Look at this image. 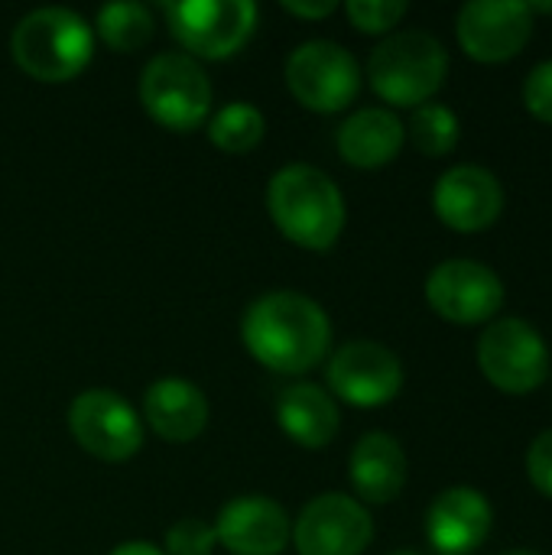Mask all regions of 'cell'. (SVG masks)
Wrapping results in <instances>:
<instances>
[{"label": "cell", "instance_id": "obj_1", "mask_svg": "<svg viewBox=\"0 0 552 555\" xmlns=\"http://www.w3.org/2000/svg\"><path fill=\"white\" fill-rule=\"evenodd\" d=\"M241 338L254 361L277 374H309L332 348V322L325 309L303 293H267L247 306Z\"/></svg>", "mask_w": 552, "mask_h": 555}, {"label": "cell", "instance_id": "obj_2", "mask_svg": "<svg viewBox=\"0 0 552 555\" xmlns=\"http://www.w3.org/2000/svg\"><path fill=\"white\" fill-rule=\"evenodd\" d=\"M267 208L286 241L303 250H329L345 231V195L316 166H286L267 185Z\"/></svg>", "mask_w": 552, "mask_h": 555}, {"label": "cell", "instance_id": "obj_3", "mask_svg": "<svg viewBox=\"0 0 552 555\" xmlns=\"http://www.w3.org/2000/svg\"><path fill=\"white\" fill-rule=\"evenodd\" d=\"M16 65L46 85L78 78L94 55V29L68 7H42L26 13L10 36Z\"/></svg>", "mask_w": 552, "mask_h": 555}, {"label": "cell", "instance_id": "obj_4", "mask_svg": "<svg viewBox=\"0 0 552 555\" xmlns=\"http://www.w3.org/2000/svg\"><path fill=\"white\" fill-rule=\"evenodd\" d=\"M449 75L446 46L423 29L387 36L368 59V85L397 107H423Z\"/></svg>", "mask_w": 552, "mask_h": 555}, {"label": "cell", "instance_id": "obj_5", "mask_svg": "<svg viewBox=\"0 0 552 555\" xmlns=\"http://www.w3.org/2000/svg\"><path fill=\"white\" fill-rule=\"evenodd\" d=\"M140 101L159 127L189 133L211 114V81L192 55L163 52L140 75Z\"/></svg>", "mask_w": 552, "mask_h": 555}, {"label": "cell", "instance_id": "obj_6", "mask_svg": "<svg viewBox=\"0 0 552 555\" xmlns=\"http://www.w3.org/2000/svg\"><path fill=\"white\" fill-rule=\"evenodd\" d=\"M286 88L306 111L338 114L358 98L361 68L345 46L332 39H309L286 59Z\"/></svg>", "mask_w": 552, "mask_h": 555}, {"label": "cell", "instance_id": "obj_7", "mask_svg": "<svg viewBox=\"0 0 552 555\" xmlns=\"http://www.w3.org/2000/svg\"><path fill=\"white\" fill-rule=\"evenodd\" d=\"M478 367L501 393L527 397L550 377V348L530 322L498 319L478 338Z\"/></svg>", "mask_w": 552, "mask_h": 555}, {"label": "cell", "instance_id": "obj_8", "mask_svg": "<svg viewBox=\"0 0 552 555\" xmlns=\"http://www.w3.org/2000/svg\"><path fill=\"white\" fill-rule=\"evenodd\" d=\"M172 36L202 59H228L251 39L257 7L251 0H179L163 3Z\"/></svg>", "mask_w": 552, "mask_h": 555}, {"label": "cell", "instance_id": "obj_9", "mask_svg": "<svg viewBox=\"0 0 552 555\" xmlns=\"http://www.w3.org/2000/svg\"><path fill=\"white\" fill-rule=\"evenodd\" d=\"M72 439L98 462L120 465L143 449V423L133 406L104 387L85 390L68 406Z\"/></svg>", "mask_w": 552, "mask_h": 555}, {"label": "cell", "instance_id": "obj_10", "mask_svg": "<svg viewBox=\"0 0 552 555\" xmlns=\"http://www.w3.org/2000/svg\"><path fill=\"white\" fill-rule=\"evenodd\" d=\"M426 302L452 325H482L501 312L504 283L478 260H442L426 280Z\"/></svg>", "mask_w": 552, "mask_h": 555}, {"label": "cell", "instance_id": "obj_11", "mask_svg": "<svg viewBox=\"0 0 552 555\" xmlns=\"http://www.w3.org/2000/svg\"><path fill=\"white\" fill-rule=\"evenodd\" d=\"M459 46L468 59L498 65L524 52L534 36L530 3L521 0H472L455 20Z\"/></svg>", "mask_w": 552, "mask_h": 555}, {"label": "cell", "instance_id": "obj_12", "mask_svg": "<svg viewBox=\"0 0 552 555\" xmlns=\"http://www.w3.org/2000/svg\"><path fill=\"white\" fill-rule=\"evenodd\" d=\"M374 540V520L348 494H322L303 507L293 524L299 555H361Z\"/></svg>", "mask_w": 552, "mask_h": 555}, {"label": "cell", "instance_id": "obj_13", "mask_svg": "<svg viewBox=\"0 0 552 555\" xmlns=\"http://www.w3.org/2000/svg\"><path fill=\"white\" fill-rule=\"evenodd\" d=\"M329 387L351 406H384L403 387V364L400 358L368 338L342 345L329 361Z\"/></svg>", "mask_w": 552, "mask_h": 555}, {"label": "cell", "instance_id": "obj_14", "mask_svg": "<svg viewBox=\"0 0 552 555\" xmlns=\"http://www.w3.org/2000/svg\"><path fill=\"white\" fill-rule=\"evenodd\" d=\"M433 208L446 228L459 234H478L501 218L504 185L485 166H455L439 176L433 189Z\"/></svg>", "mask_w": 552, "mask_h": 555}, {"label": "cell", "instance_id": "obj_15", "mask_svg": "<svg viewBox=\"0 0 552 555\" xmlns=\"http://www.w3.org/2000/svg\"><path fill=\"white\" fill-rule=\"evenodd\" d=\"M495 511L475 488H449L426 511V540L442 555H472L491 537Z\"/></svg>", "mask_w": 552, "mask_h": 555}, {"label": "cell", "instance_id": "obj_16", "mask_svg": "<svg viewBox=\"0 0 552 555\" xmlns=\"http://www.w3.org/2000/svg\"><path fill=\"white\" fill-rule=\"evenodd\" d=\"M215 537L231 555H280L290 546V517L270 498H234L215 520Z\"/></svg>", "mask_w": 552, "mask_h": 555}, {"label": "cell", "instance_id": "obj_17", "mask_svg": "<svg viewBox=\"0 0 552 555\" xmlns=\"http://www.w3.org/2000/svg\"><path fill=\"white\" fill-rule=\"evenodd\" d=\"M143 416L163 442L185 446L205 433L208 400L192 380L163 377V380L150 384V390L143 397Z\"/></svg>", "mask_w": 552, "mask_h": 555}, {"label": "cell", "instance_id": "obj_18", "mask_svg": "<svg viewBox=\"0 0 552 555\" xmlns=\"http://www.w3.org/2000/svg\"><path fill=\"white\" fill-rule=\"evenodd\" d=\"M407 127L387 107H361L338 127V153L355 169H381L394 163L403 150Z\"/></svg>", "mask_w": 552, "mask_h": 555}, {"label": "cell", "instance_id": "obj_19", "mask_svg": "<svg viewBox=\"0 0 552 555\" xmlns=\"http://www.w3.org/2000/svg\"><path fill=\"white\" fill-rule=\"evenodd\" d=\"M351 485L368 504H390L407 488V452L387 433H368L351 449Z\"/></svg>", "mask_w": 552, "mask_h": 555}, {"label": "cell", "instance_id": "obj_20", "mask_svg": "<svg viewBox=\"0 0 552 555\" xmlns=\"http://www.w3.org/2000/svg\"><path fill=\"white\" fill-rule=\"evenodd\" d=\"M280 429L303 449H325L342 426L338 403L316 384H293L277 400Z\"/></svg>", "mask_w": 552, "mask_h": 555}, {"label": "cell", "instance_id": "obj_21", "mask_svg": "<svg viewBox=\"0 0 552 555\" xmlns=\"http://www.w3.org/2000/svg\"><path fill=\"white\" fill-rule=\"evenodd\" d=\"M98 39L114 49V52H137L143 49L153 33H156V20L153 10L146 3L137 0H124V3H107L98 10Z\"/></svg>", "mask_w": 552, "mask_h": 555}, {"label": "cell", "instance_id": "obj_22", "mask_svg": "<svg viewBox=\"0 0 552 555\" xmlns=\"http://www.w3.org/2000/svg\"><path fill=\"white\" fill-rule=\"evenodd\" d=\"M267 133V120L264 114L247 104V101H231L224 104L221 111L211 114V124H208V140L228 153V156H244L251 153Z\"/></svg>", "mask_w": 552, "mask_h": 555}, {"label": "cell", "instance_id": "obj_23", "mask_svg": "<svg viewBox=\"0 0 552 555\" xmlns=\"http://www.w3.org/2000/svg\"><path fill=\"white\" fill-rule=\"evenodd\" d=\"M459 117L446 107V104H423V107H413V117H410V140L413 146L423 153V156H449L455 146H459Z\"/></svg>", "mask_w": 552, "mask_h": 555}, {"label": "cell", "instance_id": "obj_24", "mask_svg": "<svg viewBox=\"0 0 552 555\" xmlns=\"http://www.w3.org/2000/svg\"><path fill=\"white\" fill-rule=\"evenodd\" d=\"M407 10L410 7L403 0H348L345 3L351 26L361 33H371V36L390 33L407 16Z\"/></svg>", "mask_w": 552, "mask_h": 555}, {"label": "cell", "instance_id": "obj_25", "mask_svg": "<svg viewBox=\"0 0 552 555\" xmlns=\"http://www.w3.org/2000/svg\"><path fill=\"white\" fill-rule=\"evenodd\" d=\"M218 543L215 527L198 520V517H185L176 520L166 533V555H211Z\"/></svg>", "mask_w": 552, "mask_h": 555}, {"label": "cell", "instance_id": "obj_26", "mask_svg": "<svg viewBox=\"0 0 552 555\" xmlns=\"http://www.w3.org/2000/svg\"><path fill=\"white\" fill-rule=\"evenodd\" d=\"M524 104L527 111L543 120V124H552V59L550 62H540L527 81H524Z\"/></svg>", "mask_w": 552, "mask_h": 555}, {"label": "cell", "instance_id": "obj_27", "mask_svg": "<svg viewBox=\"0 0 552 555\" xmlns=\"http://www.w3.org/2000/svg\"><path fill=\"white\" fill-rule=\"evenodd\" d=\"M527 478L530 485L552 501V429L540 433L527 449Z\"/></svg>", "mask_w": 552, "mask_h": 555}, {"label": "cell", "instance_id": "obj_28", "mask_svg": "<svg viewBox=\"0 0 552 555\" xmlns=\"http://www.w3.org/2000/svg\"><path fill=\"white\" fill-rule=\"evenodd\" d=\"M280 7H283L286 13L306 16V20H322V16H332V13L338 10L335 0H316V3H312V0H309V3H306V0H283Z\"/></svg>", "mask_w": 552, "mask_h": 555}, {"label": "cell", "instance_id": "obj_29", "mask_svg": "<svg viewBox=\"0 0 552 555\" xmlns=\"http://www.w3.org/2000/svg\"><path fill=\"white\" fill-rule=\"evenodd\" d=\"M111 555H166V553H159L153 543H143V540H133V543H120L117 550Z\"/></svg>", "mask_w": 552, "mask_h": 555}, {"label": "cell", "instance_id": "obj_30", "mask_svg": "<svg viewBox=\"0 0 552 555\" xmlns=\"http://www.w3.org/2000/svg\"><path fill=\"white\" fill-rule=\"evenodd\" d=\"M530 13H552V3H530Z\"/></svg>", "mask_w": 552, "mask_h": 555}, {"label": "cell", "instance_id": "obj_31", "mask_svg": "<svg viewBox=\"0 0 552 555\" xmlns=\"http://www.w3.org/2000/svg\"><path fill=\"white\" fill-rule=\"evenodd\" d=\"M504 555H540V553H530V550H514V553H504Z\"/></svg>", "mask_w": 552, "mask_h": 555}, {"label": "cell", "instance_id": "obj_32", "mask_svg": "<svg viewBox=\"0 0 552 555\" xmlns=\"http://www.w3.org/2000/svg\"><path fill=\"white\" fill-rule=\"evenodd\" d=\"M394 555H420V553H410V550H403V553H394Z\"/></svg>", "mask_w": 552, "mask_h": 555}]
</instances>
